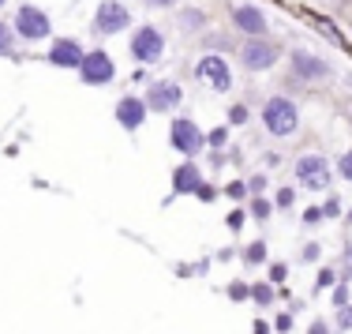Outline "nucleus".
<instances>
[{"label":"nucleus","mask_w":352,"mask_h":334,"mask_svg":"<svg viewBox=\"0 0 352 334\" xmlns=\"http://www.w3.org/2000/svg\"><path fill=\"white\" fill-rule=\"evenodd\" d=\"M251 300L266 308V304L274 300V286H263V282H258V286H251Z\"/></svg>","instance_id":"obj_19"},{"label":"nucleus","mask_w":352,"mask_h":334,"mask_svg":"<svg viewBox=\"0 0 352 334\" xmlns=\"http://www.w3.org/2000/svg\"><path fill=\"white\" fill-rule=\"evenodd\" d=\"M199 185H203V173H199L195 162H180L173 173V191L176 196H195Z\"/></svg>","instance_id":"obj_15"},{"label":"nucleus","mask_w":352,"mask_h":334,"mask_svg":"<svg viewBox=\"0 0 352 334\" xmlns=\"http://www.w3.org/2000/svg\"><path fill=\"white\" fill-rule=\"evenodd\" d=\"M333 304L338 308L349 304V282H338V289H333Z\"/></svg>","instance_id":"obj_28"},{"label":"nucleus","mask_w":352,"mask_h":334,"mask_svg":"<svg viewBox=\"0 0 352 334\" xmlns=\"http://www.w3.org/2000/svg\"><path fill=\"white\" fill-rule=\"evenodd\" d=\"M12 30L19 34L23 41H41V38H49V15L41 12V8L34 4H23L19 12H15V23H12Z\"/></svg>","instance_id":"obj_3"},{"label":"nucleus","mask_w":352,"mask_h":334,"mask_svg":"<svg viewBox=\"0 0 352 334\" xmlns=\"http://www.w3.org/2000/svg\"><path fill=\"white\" fill-rule=\"evenodd\" d=\"M244 222H248V214H244V211H232L229 218H225V225H229V229H240Z\"/></svg>","instance_id":"obj_30"},{"label":"nucleus","mask_w":352,"mask_h":334,"mask_svg":"<svg viewBox=\"0 0 352 334\" xmlns=\"http://www.w3.org/2000/svg\"><path fill=\"white\" fill-rule=\"evenodd\" d=\"M142 102H146V113H173L184 102V87L176 79H157V83H150Z\"/></svg>","instance_id":"obj_4"},{"label":"nucleus","mask_w":352,"mask_h":334,"mask_svg":"<svg viewBox=\"0 0 352 334\" xmlns=\"http://www.w3.org/2000/svg\"><path fill=\"white\" fill-rule=\"evenodd\" d=\"M330 286H338V271H333V267H322L318 278H315V289L322 293V289H330Z\"/></svg>","instance_id":"obj_18"},{"label":"nucleus","mask_w":352,"mask_h":334,"mask_svg":"<svg viewBox=\"0 0 352 334\" xmlns=\"http://www.w3.org/2000/svg\"><path fill=\"white\" fill-rule=\"evenodd\" d=\"M165 53V38L157 27H139L135 34H131V56H135L139 64H157Z\"/></svg>","instance_id":"obj_8"},{"label":"nucleus","mask_w":352,"mask_h":334,"mask_svg":"<svg viewBox=\"0 0 352 334\" xmlns=\"http://www.w3.org/2000/svg\"><path fill=\"white\" fill-rule=\"evenodd\" d=\"M232 27L248 38H266V15L255 4H232Z\"/></svg>","instance_id":"obj_12"},{"label":"nucleus","mask_w":352,"mask_h":334,"mask_svg":"<svg viewBox=\"0 0 352 334\" xmlns=\"http://www.w3.org/2000/svg\"><path fill=\"white\" fill-rule=\"evenodd\" d=\"M229 121H232V124H244V121H248V105H232V109H229Z\"/></svg>","instance_id":"obj_29"},{"label":"nucleus","mask_w":352,"mask_h":334,"mask_svg":"<svg viewBox=\"0 0 352 334\" xmlns=\"http://www.w3.org/2000/svg\"><path fill=\"white\" fill-rule=\"evenodd\" d=\"M270 214H274V203H270V199H266V196H255V199H251V218L266 222V218H270Z\"/></svg>","instance_id":"obj_17"},{"label":"nucleus","mask_w":352,"mask_h":334,"mask_svg":"<svg viewBox=\"0 0 352 334\" xmlns=\"http://www.w3.org/2000/svg\"><path fill=\"white\" fill-rule=\"evenodd\" d=\"M345 271H352V244L345 248Z\"/></svg>","instance_id":"obj_39"},{"label":"nucleus","mask_w":352,"mask_h":334,"mask_svg":"<svg viewBox=\"0 0 352 334\" xmlns=\"http://www.w3.org/2000/svg\"><path fill=\"white\" fill-rule=\"evenodd\" d=\"M255 334H270V327H266V323L258 320V323H255Z\"/></svg>","instance_id":"obj_40"},{"label":"nucleus","mask_w":352,"mask_h":334,"mask_svg":"<svg viewBox=\"0 0 352 334\" xmlns=\"http://www.w3.org/2000/svg\"><path fill=\"white\" fill-rule=\"evenodd\" d=\"M225 196H229V199H244L248 196V180H232V185L225 188Z\"/></svg>","instance_id":"obj_26"},{"label":"nucleus","mask_w":352,"mask_h":334,"mask_svg":"<svg viewBox=\"0 0 352 334\" xmlns=\"http://www.w3.org/2000/svg\"><path fill=\"white\" fill-rule=\"evenodd\" d=\"M338 327H341V331H352V304L338 308Z\"/></svg>","instance_id":"obj_27"},{"label":"nucleus","mask_w":352,"mask_h":334,"mask_svg":"<svg viewBox=\"0 0 352 334\" xmlns=\"http://www.w3.org/2000/svg\"><path fill=\"white\" fill-rule=\"evenodd\" d=\"M116 124H120L124 132H139L142 124H146V102L142 98H120L116 102Z\"/></svg>","instance_id":"obj_14"},{"label":"nucleus","mask_w":352,"mask_h":334,"mask_svg":"<svg viewBox=\"0 0 352 334\" xmlns=\"http://www.w3.org/2000/svg\"><path fill=\"white\" fill-rule=\"evenodd\" d=\"M278 56H281V45H278V41H266V38H248L244 45H240V64H244L248 72L274 68Z\"/></svg>","instance_id":"obj_2"},{"label":"nucleus","mask_w":352,"mask_h":334,"mask_svg":"<svg viewBox=\"0 0 352 334\" xmlns=\"http://www.w3.org/2000/svg\"><path fill=\"white\" fill-rule=\"evenodd\" d=\"M206 23V12H199V8H184L180 12V27L184 30H199Z\"/></svg>","instance_id":"obj_16"},{"label":"nucleus","mask_w":352,"mask_h":334,"mask_svg":"<svg viewBox=\"0 0 352 334\" xmlns=\"http://www.w3.org/2000/svg\"><path fill=\"white\" fill-rule=\"evenodd\" d=\"M318 252H322V248H318V244H307L300 260H304V263H315V260H318Z\"/></svg>","instance_id":"obj_35"},{"label":"nucleus","mask_w":352,"mask_h":334,"mask_svg":"<svg viewBox=\"0 0 352 334\" xmlns=\"http://www.w3.org/2000/svg\"><path fill=\"white\" fill-rule=\"evenodd\" d=\"M12 38H15V30L8 27V23H0V56L12 53Z\"/></svg>","instance_id":"obj_22"},{"label":"nucleus","mask_w":352,"mask_h":334,"mask_svg":"<svg viewBox=\"0 0 352 334\" xmlns=\"http://www.w3.org/2000/svg\"><path fill=\"white\" fill-rule=\"evenodd\" d=\"M274 327H278V331H292V315H289V312L278 315V323H274Z\"/></svg>","instance_id":"obj_37"},{"label":"nucleus","mask_w":352,"mask_h":334,"mask_svg":"<svg viewBox=\"0 0 352 334\" xmlns=\"http://www.w3.org/2000/svg\"><path fill=\"white\" fill-rule=\"evenodd\" d=\"M4 4H8V0H0V8H4Z\"/></svg>","instance_id":"obj_43"},{"label":"nucleus","mask_w":352,"mask_h":334,"mask_svg":"<svg viewBox=\"0 0 352 334\" xmlns=\"http://www.w3.org/2000/svg\"><path fill=\"white\" fill-rule=\"evenodd\" d=\"M285 274H289V267H285V263H274L270 267V282H285Z\"/></svg>","instance_id":"obj_33"},{"label":"nucleus","mask_w":352,"mask_h":334,"mask_svg":"<svg viewBox=\"0 0 352 334\" xmlns=\"http://www.w3.org/2000/svg\"><path fill=\"white\" fill-rule=\"evenodd\" d=\"M131 27V12L120 4V0H105V4H98L94 12V30L98 34H120V30Z\"/></svg>","instance_id":"obj_9"},{"label":"nucleus","mask_w":352,"mask_h":334,"mask_svg":"<svg viewBox=\"0 0 352 334\" xmlns=\"http://www.w3.org/2000/svg\"><path fill=\"white\" fill-rule=\"evenodd\" d=\"M304 222H307V225H318V222H322V207H307V211H304Z\"/></svg>","instance_id":"obj_31"},{"label":"nucleus","mask_w":352,"mask_h":334,"mask_svg":"<svg viewBox=\"0 0 352 334\" xmlns=\"http://www.w3.org/2000/svg\"><path fill=\"white\" fill-rule=\"evenodd\" d=\"M146 4H154V8H173L176 0H146Z\"/></svg>","instance_id":"obj_38"},{"label":"nucleus","mask_w":352,"mask_h":334,"mask_svg":"<svg viewBox=\"0 0 352 334\" xmlns=\"http://www.w3.org/2000/svg\"><path fill=\"white\" fill-rule=\"evenodd\" d=\"M292 199H296L292 188H278V207H292Z\"/></svg>","instance_id":"obj_34"},{"label":"nucleus","mask_w":352,"mask_h":334,"mask_svg":"<svg viewBox=\"0 0 352 334\" xmlns=\"http://www.w3.org/2000/svg\"><path fill=\"white\" fill-rule=\"evenodd\" d=\"M341 214V203L338 199H326V207H322V218H338Z\"/></svg>","instance_id":"obj_32"},{"label":"nucleus","mask_w":352,"mask_h":334,"mask_svg":"<svg viewBox=\"0 0 352 334\" xmlns=\"http://www.w3.org/2000/svg\"><path fill=\"white\" fill-rule=\"evenodd\" d=\"M113 75H116V64H113V56H109V53L94 49V53L82 56L79 79L87 83V87H105V83H113Z\"/></svg>","instance_id":"obj_5"},{"label":"nucleus","mask_w":352,"mask_h":334,"mask_svg":"<svg viewBox=\"0 0 352 334\" xmlns=\"http://www.w3.org/2000/svg\"><path fill=\"white\" fill-rule=\"evenodd\" d=\"M199 199H203V203H210V199H217V191L210 188V185H199V191H195Z\"/></svg>","instance_id":"obj_36"},{"label":"nucleus","mask_w":352,"mask_h":334,"mask_svg":"<svg viewBox=\"0 0 352 334\" xmlns=\"http://www.w3.org/2000/svg\"><path fill=\"white\" fill-rule=\"evenodd\" d=\"M349 222H352V207H349Z\"/></svg>","instance_id":"obj_42"},{"label":"nucleus","mask_w":352,"mask_h":334,"mask_svg":"<svg viewBox=\"0 0 352 334\" xmlns=\"http://www.w3.org/2000/svg\"><path fill=\"white\" fill-rule=\"evenodd\" d=\"M263 124H266V132H270V136H278V139L292 136V132L300 128V109H296V102H292V98H285V94L270 98V102L263 105Z\"/></svg>","instance_id":"obj_1"},{"label":"nucleus","mask_w":352,"mask_h":334,"mask_svg":"<svg viewBox=\"0 0 352 334\" xmlns=\"http://www.w3.org/2000/svg\"><path fill=\"white\" fill-rule=\"evenodd\" d=\"M296 180L311 191H326L330 188V165H326L322 154H304L296 158Z\"/></svg>","instance_id":"obj_7"},{"label":"nucleus","mask_w":352,"mask_h":334,"mask_svg":"<svg viewBox=\"0 0 352 334\" xmlns=\"http://www.w3.org/2000/svg\"><path fill=\"white\" fill-rule=\"evenodd\" d=\"M82 45L75 38H56L53 45H49V64H53V68H79L82 64Z\"/></svg>","instance_id":"obj_13"},{"label":"nucleus","mask_w":352,"mask_h":334,"mask_svg":"<svg viewBox=\"0 0 352 334\" xmlns=\"http://www.w3.org/2000/svg\"><path fill=\"white\" fill-rule=\"evenodd\" d=\"M195 75L203 83H210L214 90H229L232 87V72H229V64H225V56H217V53H206L203 61L195 64Z\"/></svg>","instance_id":"obj_10"},{"label":"nucleus","mask_w":352,"mask_h":334,"mask_svg":"<svg viewBox=\"0 0 352 334\" xmlns=\"http://www.w3.org/2000/svg\"><path fill=\"white\" fill-rule=\"evenodd\" d=\"M292 75H296L300 83H322V79H330V64L322 61V56H315V53H292Z\"/></svg>","instance_id":"obj_11"},{"label":"nucleus","mask_w":352,"mask_h":334,"mask_svg":"<svg viewBox=\"0 0 352 334\" xmlns=\"http://www.w3.org/2000/svg\"><path fill=\"white\" fill-rule=\"evenodd\" d=\"M225 143H229V128H214L210 136H206V147H214V150H221Z\"/></svg>","instance_id":"obj_21"},{"label":"nucleus","mask_w":352,"mask_h":334,"mask_svg":"<svg viewBox=\"0 0 352 334\" xmlns=\"http://www.w3.org/2000/svg\"><path fill=\"white\" fill-rule=\"evenodd\" d=\"M338 173H341V177H345L349 185H352V147L345 150V154H341V162H338Z\"/></svg>","instance_id":"obj_23"},{"label":"nucleus","mask_w":352,"mask_h":334,"mask_svg":"<svg viewBox=\"0 0 352 334\" xmlns=\"http://www.w3.org/2000/svg\"><path fill=\"white\" fill-rule=\"evenodd\" d=\"M169 143H173V150H180V154H199V150L206 147V132L199 128L195 121H188V116H180V121L169 128Z\"/></svg>","instance_id":"obj_6"},{"label":"nucleus","mask_w":352,"mask_h":334,"mask_svg":"<svg viewBox=\"0 0 352 334\" xmlns=\"http://www.w3.org/2000/svg\"><path fill=\"white\" fill-rule=\"evenodd\" d=\"M229 297H232V300H248V297H251V286H248V282H232V286H229Z\"/></svg>","instance_id":"obj_24"},{"label":"nucleus","mask_w":352,"mask_h":334,"mask_svg":"<svg viewBox=\"0 0 352 334\" xmlns=\"http://www.w3.org/2000/svg\"><path fill=\"white\" fill-rule=\"evenodd\" d=\"M244 260H248L251 267H258V263H263V260H266V244H263V240H255V244H248V252H244Z\"/></svg>","instance_id":"obj_20"},{"label":"nucleus","mask_w":352,"mask_h":334,"mask_svg":"<svg viewBox=\"0 0 352 334\" xmlns=\"http://www.w3.org/2000/svg\"><path fill=\"white\" fill-rule=\"evenodd\" d=\"M263 188H266V173H255L248 180V196H263Z\"/></svg>","instance_id":"obj_25"},{"label":"nucleus","mask_w":352,"mask_h":334,"mask_svg":"<svg viewBox=\"0 0 352 334\" xmlns=\"http://www.w3.org/2000/svg\"><path fill=\"white\" fill-rule=\"evenodd\" d=\"M311 334H326V323H311Z\"/></svg>","instance_id":"obj_41"}]
</instances>
